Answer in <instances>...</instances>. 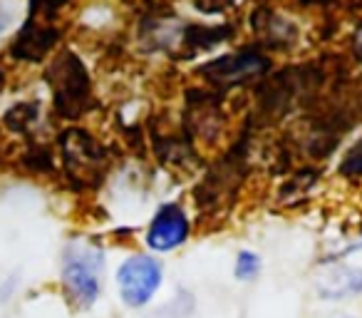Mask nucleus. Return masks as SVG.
Instances as JSON below:
<instances>
[{
    "instance_id": "obj_1",
    "label": "nucleus",
    "mask_w": 362,
    "mask_h": 318,
    "mask_svg": "<svg viewBox=\"0 0 362 318\" xmlns=\"http://www.w3.org/2000/svg\"><path fill=\"white\" fill-rule=\"evenodd\" d=\"M102 273H105V254L92 244H70L62 254V286L77 308H90L102 293Z\"/></svg>"
},
{
    "instance_id": "obj_2",
    "label": "nucleus",
    "mask_w": 362,
    "mask_h": 318,
    "mask_svg": "<svg viewBox=\"0 0 362 318\" xmlns=\"http://www.w3.org/2000/svg\"><path fill=\"white\" fill-rule=\"evenodd\" d=\"M161 278H164V266L154 256H149V254H134L117 271L119 298L129 308L144 306L159 291Z\"/></svg>"
},
{
    "instance_id": "obj_3",
    "label": "nucleus",
    "mask_w": 362,
    "mask_h": 318,
    "mask_svg": "<svg viewBox=\"0 0 362 318\" xmlns=\"http://www.w3.org/2000/svg\"><path fill=\"white\" fill-rule=\"evenodd\" d=\"M189 232H192V224L184 209L179 204H164L151 219L144 242L151 251H174L181 244H187Z\"/></svg>"
},
{
    "instance_id": "obj_4",
    "label": "nucleus",
    "mask_w": 362,
    "mask_h": 318,
    "mask_svg": "<svg viewBox=\"0 0 362 318\" xmlns=\"http://www.w3.org/2000/svg\"><path fill=\"white\" fill-rule=\"evenodd\" d=\"M55 70H60V82L55 85V102L62 115L75 117L82 112V97L90 92V80H87L85 67L72 55H65L57 60Z\"/></svg>"
},
{
    "instance_id": "obj_5",
    "label": "nucleus",
    "mask_w": 362,
    "mask_h": 318,
    "mask_svg": "<svg viewBox=\"0 0 362 318\" xmlns=\"http://www.w3.org/2000/svg\"><path fill=\"white\" fill-rule=\"evenodd\" d=\"M268 70V60L261 52H241L233 57H221V60L211 62L204 67V75H209L214 82H243L246 77L263 75Z\"/></svg>"
},
{
    "instance_id": "obj_6",
    "label": "nucleus",
    "mask_w": 362,
    "mask_h": 318,
    "mask_svg": "<svg viewBox=\"0 0 362 318\" xmlns=\"http://www.w3.org/2000/svg\"><path fill=\"white\" fill-rule=\"evenodd\" d=\"M342 281H335L327 276V286H322V293L330 298L345 296V293H362V271H342Z\"/></svg>"
},
{
    "instance_id": "obj_7",
    "label": "nucleus",
    "mask_w": 362,
    "mask_h": 318,
    "mask_svg": "<svg viewBox=\"0 0 362 318\" xmlns=\"http://www.w3.org/2000/svg\"><path fill=\"white\" fill-rule=\"evenodd\" d=\"M261 271V256L253 251H241L236 256V266H233V273H236L238 281H253Z\"/></svg>"
},
{
    "instance_id": "obj_8",
    "label": "nucleus",
    "mask_w": 362,
    "mask_h": 318,
    "mask_svg": "<svg viewBox=\"0 0 362 318\" xmlns=\"http://www.w3.org/2000/svg\"><path fill=\"white\" fill-rule=\"evenodd\" d=\"M337 172L345 179H357V177L362 179V140L350 147V152H347L345 159L340 162Z\"/></svg>"
},
{
    "instance_id": "obj_9",
    "label": "nucleus",
    "mask_w": 362,
    "mask_h": 318,
    "mask_svg": "<svg viewBox=\"0 0 362 318\" xmlns=\"http://www.w3.org/2000/svg\"><path fill=\"white\" fill-rule=\"evenodd\" d=\"M357 55H360V57H362V35H360V38H357Z\"/></svg>"
},
{
    "instance_id": "obj_10",
    "label": "nucleus",
    "mask_w": 362,
    "mask_h": 318,
    "mask_svg": "<svg viewBox=\"0 0 362 318\" xmlns=\"http://www.w3.org/2000/svg\"><path fill=\"white\" fill-rule=\"evenodd\" d=\"M332 318H350V316H332Z\"/></svg>"
},
{
    "instance_id": "obj_11",
    "label": "nucleus",
    "mask_w": 362,
    "mask_h": 318,
    "mask_svg": "<svg viewBox=\"0 0 362 318\" xmlns=\"http://www.w3.org/2000/svg\"><path fill=\"white\" fill-rule=\"evenodd\" d=\"M0 82H3V72H0Z\"/></svg>"
}]
</instances>
